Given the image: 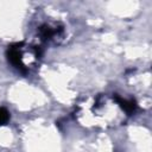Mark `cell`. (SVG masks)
<instances>
[{
    "label": "cell",
    "mask_w": 152,
    "mask_h": 152,
    "mask_svg": "<svg viewBox=\"0 0 152 152\" xmlns=\"http://www.w3.org/2000/svg\"><path fill=\"white\" fill-rule=\"evenodd\" d=\"M39 33H40V37H42L43 39H49V38H51V37L53 36L55 31H53L50 26L43 25V26L39 28Z\"/></svg>",
    "instance_id": "cell-2"
},
{
    "label": "cell",
    "mask_w": 152,
    "mask_h": 152,
    "mask_svg": "<svg viewBox=\"0 0 152 152\" xmlns=\"http://www.w3.org/2000/svg\"><path fill=\"white\" fill-rule=\"evenodd\" d=\"M114 100H115L116 103L122 108V110H124L125 113H127V114L133 113V112L135 110V108H137V103H135L134 100H124V99H121V97H119V96H115Z\"/></svg>",
    "instance_id": "cell-1"
},
{
    "label": "cell",
    "mask_w": 152,
    "mask_h": 152,
    "mask_svg": "<svg viewBox=\"0 0 152 152\" xmlns=\"http://www.w3.org/2000/svg\"><path fill=\"white\" fill-rule=\"evenodd\" d=\"M8 120H10V113L5 108L0 107V126L6 125Z\"/></svg>",
    "instance_id": "cell-3"
}]
</instances>
